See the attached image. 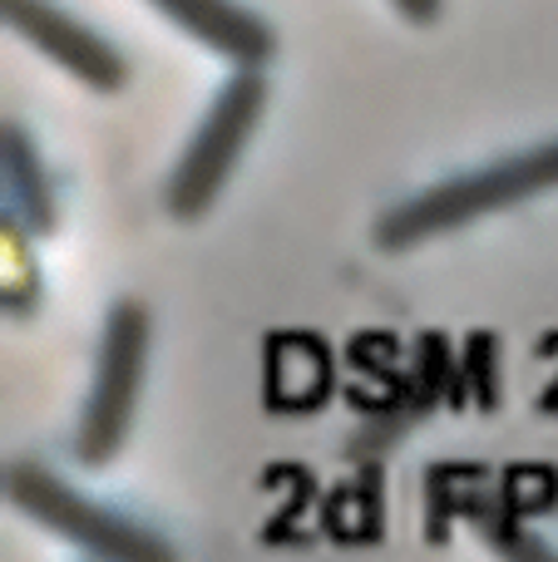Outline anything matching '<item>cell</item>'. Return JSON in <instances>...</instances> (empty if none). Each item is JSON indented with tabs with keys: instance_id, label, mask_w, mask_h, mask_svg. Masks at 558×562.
Wrapping results in <instances>:
<instances>
[{
	"instance_id": "ba28073f",
	"label": "cell",
	"mask_w": 558,
	"mask_h": 562,
	"mask_svg": "<svg viewBox=\"0 0 558 562\" xmlns=\"http://www.w3.org/2000/svg\"><path fill=\"white\" fill-rule=\"evenodd\" d=\"M500 548H504V558L510 562H558L549 548L539 543V538H520V533H504L500 538Z\"/></svg>"
},
{
	"instance_id": "5b68a950",
	"label": "cell",
	"mask_w": 558,
	"mask_h": 562,
	"mask_svg": "<svg viewBox=\"0 0 558 562\" xmlns=\"http://www.w3.org/2000/svg\"><path fill=\"white\" fill-rule=\"evenodd\" d=\"M5 25L15 30L25 45H35L40 55H49L59 69L79 79L89 89H124L129 59L109 45L99 30H89L85 20H75L69 10H59L55 0H0Z\"/></svg>"
},
{
	"instance_id": "7a4b0ae2",
	"label": "cell",
	"mask_w": 558,
	"mask_h": 562,
	"mask_svg": "<svg viewBox=\"0 0 558 562\" xmlns=\"http://www.w3.org/2000/svg\"><path fill=\"white\" fill-rule=\"evenodd\" d=\"M263 109H267L263 69L237 65L233 79L213 94L203 124L193 128L183 158H178L174 178H168V188H164V203H168V213H174L178 223H198V217L217 203V193L227 188L237 158H243V148L253 144Z\"/></svg>"
},
{
	"instance_id": "277c9868",
	"label": "cell",
	"mask_w": 558,
	"mask_h": 562,
	"mask_svg": "<svg viewBox=\"0 0 558 562\" xmlns=\"http://www.w3.org/2000/svg\"><path fill=\"white\" fill-rule=\"evenodd\" d=\"M144 360H148V311L138 301H114V311L104 321V340H99L94 385H89L85 419H79V439H75L85 464H109L119 454L129 425H134Z\"/></svg>"
},
{
	"instance_id": "6da1fadb",
	"label": "cell",
	"mask_w": 558,
	"mask_h": 562,
	"mask_svg": "<svg viewBox=\"0 0 558 562\" xmlns=\"http://www.w3.org/2000/svg\"><path fill=\"white\" fill-rule=\"evenodd\" d=\"M549 188H558V144L524 148V154H510L490 168H470V173L445 178V183L395 203L376 223V247L381 252H405V247L455 233L475 217H490L500 207L524 203V198L549 193Z\"/></svg>"
},
{
	"instance_id": "8992f818",
	"label": "cell",
	"mask_w": 558,
	"mask_h": 562,
	"mask_svg": "<svg viewBox=\"0 0 558 562\" xmlns=\"http://www.w3.org/2000/svg\"><path fill=\"white\" fill-rule=\"evenodd\" d=\"M158 15H168L188 40L203 49L233 59V65L263 69L277 55V35L257 10L237 5V0H148Z\"/></svg>"
},
{
	"instance_id": "52a82bcc",
	"label": "cell",
	"mask_w": 558,
	"mask_h": 562,
	"mask_svg": "<svg viewBox=\"0 0 558 562\" xmlns=\"http://www.w3.org/2000/svg\"><path fill=\"white\" fill-rule=\"evenodd\" d=\"M5 217L25 233H49L55 227V198L49 178L40 168L30 138L15 124H5Z\"/></svg>"
},
{
	"instance_id": "9c48e42d",
	"label": "cell",
	"mask_w": 558,
	"mask_h": 562,
	"mask_svg": "<svg viewBox=\"0 0 558 562\" xmlns=\"http://www.w3.org/2000/svg\"><path fill=\"white\" fill-rule=\"evenodd\" d=\"M395 10H401L411 25H435L440 20V10H445V0H391Z\"/></svg>"
},
{
	"instance_id": "3957f363",
	"label": "cell",
	"mask_w": 558,
	"mask_h": 562,
	"mask_svg": "<svg viewBox=\"0 0 558 562\" xmlns=\"http://www.w3.org/2000/svg\"><path fill=\"white\" fill-rule=\"evenodd\" d=\"M10 498L15 508H25L35 524H45L49 533L69 538L75 548H85L94 562H178L174 548L154 533V528L134 524V518H119L109 508H99L94 498L75 494L65 479L45 474L35 464L10 469Z\"/></svg>"
}]
</instances>
